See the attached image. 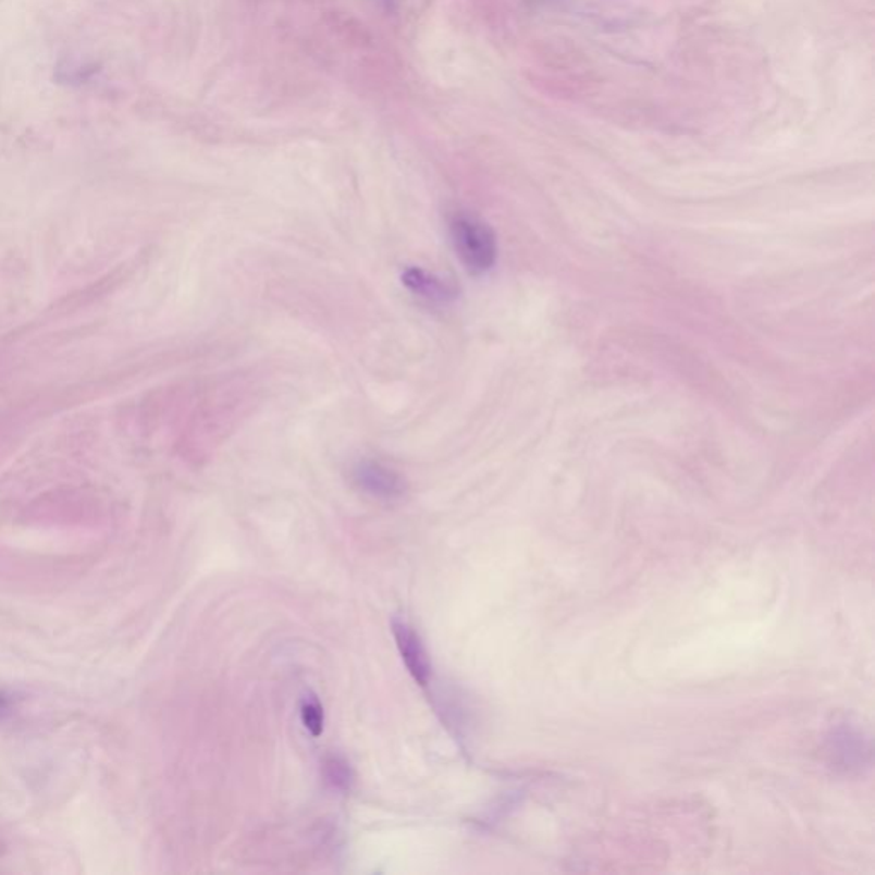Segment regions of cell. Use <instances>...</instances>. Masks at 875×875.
Wrapping results in <instances>:
<instances>
[{
	"instance_id": "obj_1",
	"label": "cell",
	"mask_w": 875,
	"mask_h": 875,
	"mask_svg": "<svg viewBox=\"0 0 875 875\" xmlns=\"http://www.w3.org/2000/svg\"><path fill=\"white\" fill-rule=\"evenodd\" d=\"M449 238L470 274H484L496 262V236L481 219L455 214L449 219Z\"/></svg>"
},
{
	"instance_id": "obj_2",
	"label": "cell",
	"mask_w": 875,
	"mask_h": 875,
	"mask_svg": "<svg viewBox=\"0 0 875 875\" xmlns=\"http://www.w3.org/2000/svg\"><path fill=\"white\" fill-rule=\"evenodd\" d=\"M353 479L359 490L380 500H397L406 491L404 479L379 461H359L353 470Z\"/></svg>"
},
{
	"instance_id": "obj_3",
	"label": "cell",
	"mask_w": 875,
	"mask_h": 875,
	"mask_svg": "<svg viewBox=\"0 0 875 875\" xmlns=\"http://www.w3.org/2000/svg\"><path fill=\"white\" fill-rule=\"evenodd\" d=\"M392 631L410 676L415 677L419 686H428L431 679V661L421 638L403 619L392 621Z\"/></svg>"
},
{
	"instance_id": "obj_4",
	"label": "cell",
	"mask_w": 875,
	"mask_h": 875,
	"mask_svg": "<svg viewBox=\"0 0 875 875\" xmlns=\"http://www.w3.org/2000/svg\"><path fill=\"white\" fill-rule=\"evenodd\" d=\"M403 283L416 296H421L428 301L446 303L452 301L457 296V287L445 283L443 279L436 278L430 272L422 271L419 267L407 269L403 274Z\"/></svg>"
},
{
	"instance_id": "obj_5",
	"label": "cell",
	"mask_w": 875,
	"mask_h": 875,
	"mask_svg": "<svg viewBox=\"0 0 875 875\" xmlns=\"http://www.w3.org/2000/svg\"><path fill=\"white\" fill-rule=\"evenodd\" d=\"M303 725L307 728L311 736L319 737L323 732V724H325V715H323L322 704L315 697H307L301 701V708H299Z\"/></svg>"
},
{
	"instance_id": "obj_6",
	"label": "cell",
	"mask_w": 875,
	"mask_h": 875,
	"mask_svg": "<svg viewBox=\"0 0 875 875\" xmlns=\"http://www.w3.org/2000/svg\"><path fill=\"white\" fill-rule=\"evenodd\" d=\"M325 773L329 781L337 788H347L350 780H353L349 764L346 761L338 760V757H331V760L326 761Z\"/></svg>"
},
{
	"instance_id": "obj_7",
	"label": "cell",
	"mask_w": 875,
	"mask_h": 875,
	"mask_svg": "<svg viewBox=\"0 0 875 875\" xmlns=\"http://www.w3.org/2000/svg\"><path fill=\"white\" fill-rule=\"evenodd\" d=\"M11 704L12 701L9 700V697H5V694H2V692H0V713H4L8 712V710H11Z\"/></svg>"
}]
</instances>
